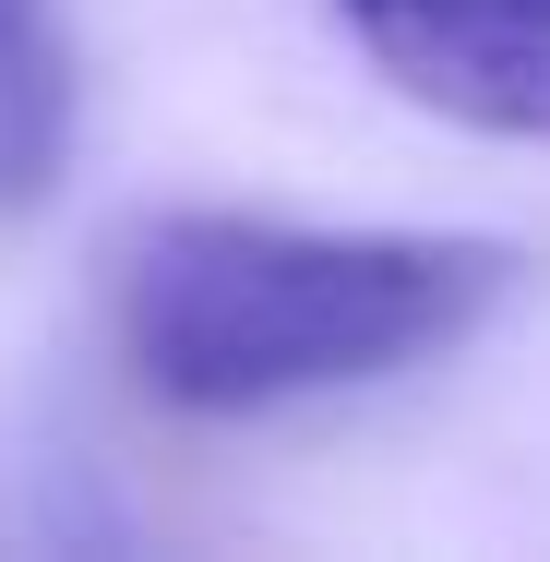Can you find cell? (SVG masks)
<instances>
[{
    "label": "cell",
    "instance_id": "cell-1",
    "mask_svg": "<svg viewBox=\"0 0 550 562\" xmlns=\"http://www.w3.org/2000/svg\"><path fill=\"white\" fill-rule=\"evenodd\" d=\"M515 288L503 239L442 227H276V216H144L109 251L120 359L156 407L251 419L419 371L467 347Z\"/></svg>",
    "mask_w": 550,
    "mask_h": 562
},
{
    "label": "cell",
    "instance_id": "cell-2",
    "mask_svg": "<svg viewBox=\"0 0 550 562\" xmlns=\"http://www.w3.org/2000/svg\"><path fill=\"white\" fill-rule=\"evenodd\" d=\"M335 12L419 109L503 144H550V0H335Z\"/></svg>",
    "mask_w": 550,
    "mask_h": 562
},
{
    "label": "cell",
    "instance_id": "cell-3",
    "mask_svg": "<svg viewBox=\"0 0 550 562\" xmlns=\"http://www.w3.org/2000/svg\"><path fill=\"white\" fill-rule=\"evenodd\" d=\"M72 156V36L60 0H0V216L48 204Z\"/></svg>",
    "mask_w": 550,
    "mask_h": 562
}]
</instances>
